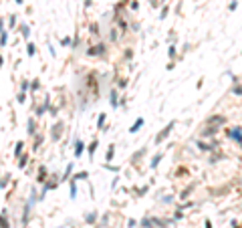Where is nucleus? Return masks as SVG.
Listing matches in <instances>:
<instances>
[{
	"mask_svg": "<svg viewBox=\"0 0 242 228\" xmlns=\"http://www.w3.org/2000/svg\"><path fill=\"white\" fill-rule=\"evenodd\" d=\"M168 220H164V218H151V216H145L143 220H141V228H165L168 226Z\"/></svg>",
	"mask_w": 242,
	"mask_h": 228,
	"instance_id": "f257e3e1",
	"label": "nucleus"
},
{
	"mask_svg": "<svg viewBox=\"0 0 242 228\" xmlns=\"http://www.w3.org/2000/svg\"><path fill=\"white\" fill-rule=\"evenodd\" d=\"M174 125H176V123H174V121H169V123H168V125H165V127H164V129H161V131H160V133H157V137H155V143H161V141H164V139H165V137H168V135H169V133H172V129H174Z\"/></svg>",
	"mask_w": 242,
	"mask_h": 228,
	"instance_id": "f03ea898",
	"label": "nucleus"
},
{
	"mask_svg": "<svg viewBox=\"0 0 242 228\" xmlns=\"http://www.w3.org/2000/svg\"><path fill=\"white\" fill-rule=\"evenodd\" d=\"M226 135L230 137V139L238 141V143H242V127H230V129L226 131Z\"/></svg>",
	"mask_w": 242,
	"mask_h": 228,
	"instance_id": "7ed1b4c3",
	"label": "nucleus"
},
{
	"mask_svg": "<svg viewBox=\"0 0 242 228\" xmlns=\"http://www.w3.org/2000/svg\"><path fill=\"white\" fill-rule=\"evenodd\" d=\"M103 53H105V44H95V47H89V51H87L89 57H99Z\"/></svg>",
	"mask_w": 242,
	"mask_h": 228,
	"instance_id": "20e7f679",
	"label": "nucleus"
},
{
	"mask_svg": "<svg viewBox=\"0 0 242 228\" xmlns=\"http://www.w3.org/2000/svg\"><path fill=\"white\" fill-rule=\"evenodd\" d=\"M224 121H226V117H224V115H214V117H210L208 121H206V125H218V127H220Z\"/></svg>",
	"mask_w": 242,
	"mask_h": 228,
	"instance_id": "39448f33",
	"label": "nucleus"
},
{
	"mask_svg": "<svg viewBox=\"0 0 242 228\" xmlns=\"http://www.w3.org/2000/svg\"><path fill=\"white\" fill-rule=\"evenodd\" d=\"M218 131V125H206L202 129V137H210V135H216Z\"/></svg>",
	"mask_w": 242,
	"mask_h": 228,
	"instance_id": "423d86ee",
	"label": "nucleus"
},
{
	"mask_svg": "<svg viewBox=\"0 0 242 228\" xmlns=\"http://www.w3.org/2000/svg\"><path fill=\"white\" fill-rule=\"evenodd\" d=\"M61 135H63V123H57V125L53 127V133H51V137H53V139H59Z\"/></svg>",
	"mask_w": 242,
	"mask_h": 228,
	"instance_id": "0eeeda50",
	"label": "nucleus"
},
{
	"mask_svg": "<svg viewBox=\"0 0 242 228\" xmlns=\"http://www.w3.org/2000/svg\"><path fill=\"white\" fill-rule=\"evenodd\" d=\"M83 147H85V146H83V141H81V139L75 141V155H77V158L83 154Z\"/></svg>",
	"mask_w": 242,
	"mask_h": 228,
	"instance_id": "6e6552de",
	"label": "nucleus"
},
{
	"mask_svg": "<svg viewBox=\"0 0 242 228\" xmlns=\"http://www.w3.org/2000/svg\"><path fill=\"white\" fill-rule=\"evenodd\" d=\"M141 125H143V119L139 117V119H137V121L133 123V125H131V129H129V131H131V133H137V129H139Z\"/></svg>",
	"mask_w": 242,
	"mask_h": 228,
	"instance_id": "1a4fd4ad",
	"label": "nucleus"
},
{
	"mask_svg": "<svg viewBox=\"0 0 242 228\" xmlns=\"http://www.w3.org/2000/svg\"><path fill=\"white\" fill-rule=\"evenodd\" d=\"M198 147H200L202 151H212L216 146H208V143H204V141H198Z\"/></svg>",
	"mask_w": 242,
	"mask_h": 228,
	"instance_id": "9d476101",
	"label": "nucleus"
},
{
	"mask_svg": "<svg viewBox=\"0 0 242 228\" xmlns=\"http://www.w3.org/2000/svg\"><path fill=\"white\" fill-rule=\"evenodd\" d=\"M34 129H36V125H34V119H28V133H30V135H34V133H36Z\"/></svg>",
	"mask_w": 242,
	"mask_h": 228,
	"instance_id": "9b49d317",
	"label": "nucleus"
},
{
	"mask_svg": "<svg viewBox=\"0 0 242 228\" xmlns=\"http://www.w3.org/2000/svg\"><path fill=\"white\" fill-rule=\"evenodd\" d=\"M160 162H161V154H157L153 160H151V168H157V165H160Z\"/></svg>",
	"mask_w": 242,
	"mask_h": 228,
	"instance_id": "f8f14e48",
	"label": "nucleus"
},
{
	"mask_svg": "<svg viewBox=\"0 0 242 228\" xmlns=\"http://www.w3.org/2000/svg\"><path fill=\"white\" fill-rule=\"evenodd\" d=\"M8 40V32H0V47H4Z\"/></svg>",
	"mask_w": 242,
	"mask_h": 228,
	"instance_id": "ddd939ff",
	"label": "nucleus"
},
{
	"mask_svg": "<svg viewBox=\"0 0 242 228\" xmlns=\"http://www.w3.org/2000/svg\"><path fill=\"white\" fill-rule=\"evenodd\" d=\"M87 172H81V174H75V176H73V182H77V180H83V178H87Z\"/></svg>",
	"mask_w": 242,
	"mask_h": 228,
	"instance_id": "4468645a",
	"label": "nucleus"
},
{
	"mask_svg": "<svg viewBox=\"0 0 242 228\" xmlns=\"http://www.w3.org/2000/svg\"><path fill=\"white\" fill-rule=\"evenodd\" d=\"M20 154H22V141H18V143H16V150H14V155H16V158H20Z\"/></svg>",
	"mask_w": 242,
	"mask_h": 228,
	"instance_id": "2eb2a0df",
	"label": "nucleus"
},
{
	"mask_svg": "<svg viewBox=\"0 0 242 228\" xmlns=\"http://www.w3.org/2000/svg\"><path fill=\"white\" fill-rule=\"evenodd\" d=\"M26 53H28V57H32V55L36 53V49H34V44H32V43H30L28 47H26Z\"/></svg>",
	"mask_w": 242,
	"mask_h": 228,
	"instance_id": "dca6fc26",
	"label": "nucleus"
},
{
	"mask_svg": "<svg viewBox=\"0 0 242 228\" xmlns=\"http://www.w3.org/2000/svg\"><path fill=\"white\" fill-rule=\"evenodd\" d=\"M111 107H117V91H111Z\"/></svg>",
	"mask_w": 242,
	"mask_h": 228,
	"instance_id": "f3484780",
	"label": "nucleus"
},
{
	"mask_svg": "<svg viewBox=\"0 0 242 228\" xmlns=\"http://www.w3.org/2000/svg\"><path fill=\"white\" fill-rule=\"evenodd\" d=\"M77 196V186H75V182L71 180V198H75Z\"/></svg>",
	"mask_w": 242,
	"mask_h": 228,
	"instance_id": "a211bd4d",
	"label": "nucleus"
},
{
	"mask_svg": "<svg viewBox=\"0 0 242 228\" xmlns=\"http://www.w3.org/2000/svg\"><path fill=\"white\" fill-rule=\"evenodd\" d=\"M232 93H234V95H242V85H234Z\"/></svg>",
	"mask_w": 242,
	"mask_h": 228,
	"instance_id": "6ab92c4d",
	"label": "nucleus"
},
{
	"mask_svg": "<svg viewBox=\"0 0 242 228\" xmlns=\"http://www.w3.org/2000/svg\"><path fill=\"white\" fill-rule=\"evenodd\" d=\"M95 150H97V141H93L91 146H89V155H93V154H95Z\"/></svg>",
	"mask_w": 242,
	"mask_h": 228,
	"instance_id": "aec40b11",
	"label": "nucleus"
},
{
	"mask_svg": "<svg viewBox=\"0 0 242 228\" xmlns=\"http://www.w3.org/2000/svg\"><path fill=\"white\" fill-rule=\"evenodd\" d=\"M20 30H22L24 39H26V36H28V32H30V28H28V26H26V25H22V28H20Z\"/></svg>",
	"mask_w": 242,
	"mask_h": 228,
	"instance_id": "412c9836",
	"label": "nucleus"
},
{
	"mask_svg": "<svg viewBox=\"0 0 242 228\" xmlns=\"http://www.w3.org/2000/svg\"><path fill=\"white\" fill-rule=\"evenodd\" d=\"M95 218H97V214H95V212L89 214V216H87V222H95Z\"/></svg>",
	"mask_w": 242,
	"mask_h": 228,
	"instance_id": "4be33fe9",
	"label": "nucleus"
},
{
	"mask_svg": "<svg viewBox=\"0 0 242 228\" xmlns=\"http://www.w3.org/2000/svg\"><path fill=\"white\" fill-rule=\"evenodd\" d=\"M113 154H115V151H113V146H111V147H109V151H107V160H111Z\"/></svg>",
	"mask_w": 242,
	"mask_h": 228,
	"instance_id": "5701e85b",
	"label": "nucleus"
},
{
	"mask_svg": "<svg viewBox=\"0 0 242 228\" xmlns=\"http://www.w3.org/2000/svg\"><path fill=\"white\" fill-rule=\"evenodd\" d=\"M26 160H28V158H26V155H24V158H20V168H24V165H26Z\"/></svg>",
	"mask_w": 242,
	"mask_h": 228,
	"instance_id": "b1692460",
	"label": "nucleus"
},
{
	"mask_svg": "<svg viewBox=\"0 0 242 228\" xmlns=\"http://www.w3.org/2000/svg\"><path fill=\"white\" fill-rule=\"evenodd\" d=\"M20 89H22V93L28 89V81H22V85H20Z\"/></svg>",
	"mask_w": 242,
	"mask_h": 228,
	"instance_id": "393cba45",
	"label": "nucleus"
},
{
	"mask_svg": "<svg viewBox=\"0 0 242 228\" xmlns=\"http://www.w3.org/2000/svg\"><path fill=\"white\" fill-rule=\"evenodd\" d=\"M24 99H26V95H24V93H20V95H18V103H24Z\"/></svg>",
	"mask_w": 242,
	"mask_h": 228,
	"instance_id": "a878e982",
	"label": "nucleus"
},
{
	"mask_svg": "<svg viewBox=\"0 0 242 228\" xmlns=\"http://www.w3.org/2000/svg\"><path fill=\"white\" fill-rule=\"evenodd\" d=\"M103 121H105V115H101V117H99V121H97V125L101 127V125H103Z\"/></svg>",
	"mask_w": 242,
	"mask_h": 228,
	"instance_id": "bb28decb",
	"label": "nucleus"
},
{
	"mask_svg": "<svg viewBox=\"0 0 242 228\" xmlns=\"http://www.w3.org/2000/svg\"><path fill=\"white\" fill-rule=\"evenodd\" d=\"M6 180H8V178H2V182H0V188H4V186H6Z\"/></svg>",
	"mask_w": 242,
	"mask_h": 228,
	"instance_id": "cd10ccee",
	"label": "nucleus"
},
{
	"mask_svg": "<svg viewBox=\"0 0 242 228\" xmlns=\"http://www.w3.org/2000/svg\"><path fill=\"white\" fill-rule=\"evenodd\" d=\"M206 228H212V222H210V220H206Z\"/></svg>",
	"mask_w": 242,
	"mask_h": 228,
	"instance_id": "c85d7f7f",
	"label": "nucleus"
},
{
	"mask_svg": "<svg viewBox=\"0 0 242 228\" xmlns=\"http://www.w3.org/2000/svg\"><path fill=\"white\" fill-rule=\"evenodd\" d=\"M2 63H4V59H2V57H0V67H2Z\"/></svg>",
	"mask_w": 242,
	"mask_h": 228,
	"instance_id": "c756f323",
	"label": "nucleus"
},
{
	"mask_svg": "<svg viewBox=\"0 0 242 228\" xmlns=\"http://www.w3.org/2000/svg\"><path fill=\"white\" fill-rule=\"evenodd\" d=\"M16 4H22V0H16Z\"/></svg>",
	"mask_w": 242,
	"mask_h": 228,
	"instance_id": "7c9ffc66",
	"label": "nucleus"
},
{
	"mask_svg": "<svg viewBox=\"0 0 242 228\" xmlns=\"http://www.w3.org/2000/svg\"><path fill=\"white\" fill-rule=\"evenodd\" d=\"M0 30H2V20H0Z\"/></svg>",
	"mask_w": 242,
	"mask_h": 228,
	"instance_id": "2f4dec72",
	"label": "nucleus"
},
{
	"mask_svg": "<svg viewBox=\"0 0 242 228\" xmlns=\"http://www.w3.org/2000/svg\"><path fill=\"white\" fill-rule=\"evenodd\" d=\"M0 222H2V218H0Z\"/></svg>",
	"mask_w": 242,
	"mask_h": 228,
	"instance_id": "473e14b6",
	"label": "nucleus"
}]
</instances>
